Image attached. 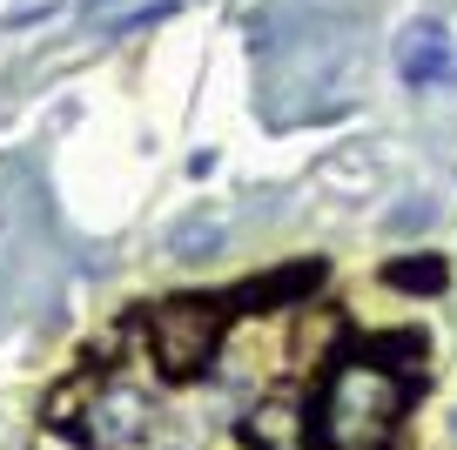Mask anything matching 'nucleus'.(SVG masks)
<instances>
[{"label": "nucleus", "mask_w": 457, "mask_h": 450, "mask_svg": "<svg viewBox=\"0 0 457 450\" xmlns=\"http://www.w3.org/2000/svg\"><path fill=\"white\" fill-rule=\"evenodd\" d=\"M403 410H411V377L377 356H350L329 370L316 396V444L323 450H390Z\"/></svg>", "instance_id": "nucleus-1"}, {"label": "nucleus", "mask_w": 457, "mask_h": 450, "mask_svg": "<svg viewBox=\"0 0 457 450\" xmlns=\"http://www.w3.org/2000/svg\"><path fill=\"white\" fill-rule=\"evenodd\" d=\"M222 343V303H202V296H182V303H162L148 316V350L169 377H202Z\"/></svg>", "instance_id": "nucleus-2"}, {"label": "nucleus", "mask_w": 457, "mask_h": 450, "mask_svg": "<svg viewBox=\"0 0 457 450\" xmlns=\"http://www.w3.org/2000/svg\"><path fill=\"white\" fill-rule=\"evenodd\" d=\"M74 423H81V437L95 450H129V444L148 437V396L142 390H101V396L81 404Z\"/></svg>", "instance_id": "nucleus-3"}, {"label": "nucleus", "mask_w": 457, "mask_h": 450, "mask_svg": "<svg viewBox=\"0 0 457 450\" xmlns=\"http://www.w3.org/2000/svg\"><path fill=\"white\" fill-rule=\"evenodd\" d=\"M451 34H444V21H411V28L397 34V74L411 88H437L451 81Z\"/></svg>", "instance_id": "nucleus-4"}, {"label": "nucleus", "mask_w": 457, "mask_h": 450, "mask_svg": "<svg viewBox=\"0 0 457 450\" xmlns=\"http://www.w3.org/2000/svg\"><path fill=\"white\" fill-rule=\"evenodd\" d=\"M316 282H323V269L316 262H303V269H276V276H256V282H243V289H236V303H243V310H262V303H270V310H289V303H303V296L316 289Z\"/></svg>", "instance_id": "nucleus-5"}, {"label": "nucleus", "mask_w": 457, "mask_h": 450, "mask_svg": "<svg viewBox=\"0 0 457 450\" xmlns=\"http://www.w3.org/2000/svg\"><path fill=\"white\" fill-rule=\"evenodd\" d=\"M222 242H228V222H222V215H188V222L169 229V249L188 255V262H209Z\"/></svg>", "instance_id": "nucleus-6"}, {"label": "nucleus", "mask_w": 457, "mask_h": 450, "mask_svg": "<svg viewBox=\"0 0 457 450\" xmlns=\"http://www.w3.org/2000/svg\"><path fill=\"white\" fill-rule=\"evenodd\" d=\"M444 276H451V269H444V255H430V262H397V269H390V282H397V289H444Z\"/></svg>", "instance_id": "nucleus-7"}]
</instances>
